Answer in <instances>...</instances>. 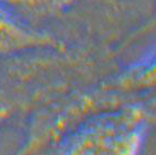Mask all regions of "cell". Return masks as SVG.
<instances>
[{
  "mask_svg": "<svg viewBox=\"0 0 156 155\" xmlns=\"http://www.w3.org/2000/svg\"><path fill=\"white\" fill-rule=\"evenodd\" d=\"M48 43V39L21 28L0 11V53H9Z\"/></svg>",
  "mask_w": 156,
  "mask_h": 155,
  "instance_id": "1",
  "label": "cell"
},
{
  "mask_svg": "<svg viewBox=\"0 0 156 155\" xmlns=\"http://www.w3.org/2000/svg\"><path fill=\"white\" fill-rule=\"evenodd\" d=\"M0 1H6V2H10V3H28L27 0H0Z\"/></svg>",
  "mask_w": 156,
  "mask_h": 155,
  "instance_id": "2",
  "label": "cell"
}]
</instances>
